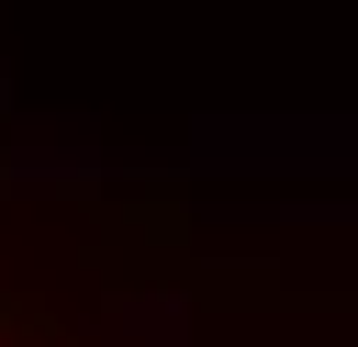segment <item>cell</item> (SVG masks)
Masks as SVG:
<instances>
[{
  "label": "cell",
  "instance_id": "obj_1",
  "mask_svg": "<svg viewBox=\"0 0 358 347\" xmlns=\"http://www.w3.org/2000/svg\"><path fill=\"white\" fill-rule=\"evenodd\" d=\"M0 347H101V336H78L45 291H22V280H0Z\"/></svg>",
  "mask_w": 358,
  "mask_h": 347
}]
</instances>
